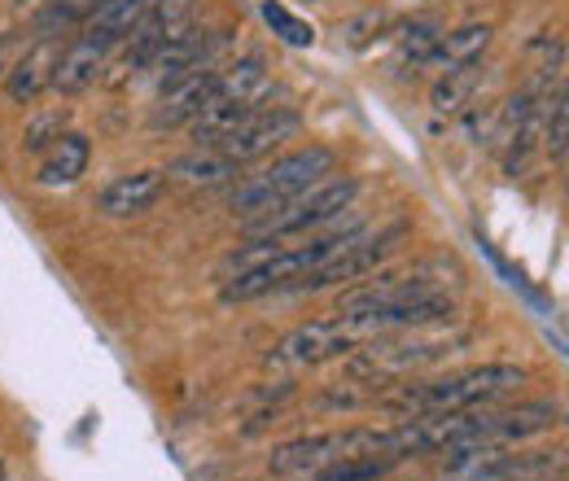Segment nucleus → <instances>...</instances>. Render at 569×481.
<instances>
[{"label": "nucleus", "instance_id": "obj_6", "mask_svg": "<svg viewBox=\"0 0 569 481\" xmlns=\"http://www.w3.org/2000/svg\"><path fill=\"white\" fill-rule=\"evenodd\" d=\"M460 263L456 259H417L403 268H386L377 275H363L351 289H342L338 311H368V307H395V302H426V298H451L460 284Z\"/></svg>", "mask_w": 569, "mask_h": 481}, {"label": "nucleus", "instance_id": "obj_18", "mask_svg": "<svg viewBox=\"0 0 569 481\" xmlns=\"http://www.w3.org/2000/svg\"><path fill=\"white\" fill-rule=\"evenodd\" d=\"M496 31L491 22H469V27H456V31H442L433 53H429V70H456V67H469V62H482V53L491 49Z\"/></svg>", "mask_w": 569, "mask_h": 481}, {"label": "nucleus", "instance_id": "obj_4", "mask_svg": "<svg viewBox=\"0 0 569 481\" xmlns=\"http://www.w3.org/2000/svg\"><path fill=\"white\" fill-rule=\"evenodd\" d=\"M359 455H386V460L403 464L395 424H390V429L356 424V429H333V433H307V438H293V442L272 447L268 469H272L277 478H311V473L325 469V464L359 460Z\"/></svg>", "mask_w": 569, "mask_h": 481}, {"label": "nucleus", "instance_id": "obj_2", "mask_svg": "<svg viewBox=\"0 0 569 481\" xmlns=\"http://www.w3.org/2000/svg\"><path fill=\"white\" fill-rule=\"evenodd\" d=\"M473 342L465 329H451V324H433V329H408V333H386V338H372V342L356 345L347 354V372L356 381H368L377 390H386L390 381H403L412 372H421L429 363H442L447 354L465 350Z\"/></svg>", "mask_w": 569, "mask_h": 481}, {"label": "nucleus", "instance_id": "obj_28", "mask_svg": "<svg viewBox=\"0 0 569 481\" xmlns=\"http://www.w3.org/2000/svg\"><path fill=\"white\" fill-rule=\"evenodd\" d=\"M9 44H13V36H0V79L9 74Z\"/></svg>", "mask_w": 569, "mask_h": 481}, {"label": "nucleus", "instance_id": "obj_7", "mask_svg": "<svg viewBox=\"0 0 569 481\" xmlns=\"http://www.w3.org/2000/svg\"><path fill=\"white\" fill-rule=\"evenodd\" d=\"M359 184L356 180H320L311 184L307 193L289 198L281 207H272L268 214L250 219V237L254 241H289V237H307V232H320L329 223H338L347 210L356 207Z\"/></svg>", "mask_w": 569, "mask_h": 481}, {"label": "nucleus", "instance_id": "obj_10", "mask_svg": "<svg viewBox=\"0 0 569 481\" xmlns=\"http://www.w3.org/2000/svg\"><path fill=\"white\" fill-rule=\"evenodd\" d=\"M356 345L359 342L351 338L347 320L333 315V320H311V324L289 329L281 342L268 350L263 363H268L272 372H307V368H316V363H329V359L351 354Z\"/></svg>", "mask_w": 569, "mask_h": 481}, {"label": "nucleus", "instance_id": "obj_17", "mask_svg": "<svg viewBox=\"0 0 569 481\" xmlns=\"http://www.w3.org/2000/svg\"><path fill=\"white\" fill-rule=\"evenodd\" d=\"M92 162V144L83 132H62L44 153H40V167H36V184L44 189H67L74 184Z\"/></svg>", "mask_w": 569, "mask_h": 481}, {"label": "nucleus", "instance_id": "obj_29", "mask_svg": "<svg viewBox=\"0 0 569 481\" xmlns=\"http://www.w3.org/2000/svg\"><path fill=\"white\" fill-rule=\"evenodd\" d=\"M0 481H4V464H0Z\"/></svg>", "mask_w": 569, "mask_h": 481}, {"label": "nucleus", "instance_id": "obj_15", "mask_svg": "<svg viewBox=\"0 0 569 481\" xmlns=\"http://www.w3.org/2000/svg\"><path fill=\"white\" fill-rule=\"evenodd\" d=\"M58 53H62V40H58V36H40L36 44L22 49V58L4 74V92H9L13 106H31V101L49 88L53 67H58Z\"/></svg>", "mask_w": 569, "mask_h": 481}, {"label": "nucleus", "instance_id": "obj_27", "mask_svg": "<svg viewBox=\"0 0 569 481\" xmlns=\"http://www.w3.org/2000/svg\"><path fill=\"white\" fill-rule=\"evenodd\" d=\"M381 22H386V13H381V9H368V13H359V18H351V22H342V27H338V36L359 49V44H368V40L381 31Z\"/></svg>", "mask_w": 569, "mask_h": 481}, {"label": "nucleus", "instance_id": "obj_21", "mask_svg": "<svg viewBox=\"0 0 569 481\" xmlns=\"http://www.w3.org/2000/svg\"><path fill=\"white\" fill-rule=\"evenodd\" d=\"M478 83H482V62H469V67L442 70V74H438V83H433V92H429V106H433V114H460V110L473 101Z\"/></svg>", "mask_w": 569, "mask_h": 481}, {"label": "nucleus", "instance_id": "obj_22", "mask_svg": "<svg viewBox=\"0 0 569 481\" xmlns=\"http://www.w3.org/2000/svg\"><path fill=\"white\" fill-rule=\"evenodd\" d=\"M390 469H399V464L386 455H359V460H338V464L316 469L311 481H381Z\"/></svg>", "mask_w": 569, "mask_h": 481}, {"label": "nucleus", "instance_id": "obj_25", "mask_svg": "<svg viewBox=\"0 0 569 481\" xmlns=\"http://www.w3.org/2000/svg\"><path fill=\"white\" fill-rule=\"evenodd\" d=\"M62 132H71V114H67V110H44V114H36V119L27 123L22 149H27V153H44Z\"/></svg>", "mask_w": 569, "mask_h": 481}, {"label": "nucleus", "instance_id": "obj_14", "mask_svg": "<svg viewBox=\"0 0 569 481\" xmlns=\"http://www.w3.org/2000/svg\"><path fill=\"white\" fill-rule=\"evenodd\" d=\"M214 74H219V67H202V70H193V74H184V79H176L171 88H162V97H158L149 123H153L158 132H162V128H189V123L202 114L207 97H211Z\"/></svg>", "mask_w": 569, "mask_h": 481}, {"label": "nucleus", "instance_id": "obj_9", "mask_svg": "<svg viewBox=\"0 0 569 481\" xmlns=\"http://www.w3.org/2000/svg\"><path fill=\"white\" fill-rule=\"evenodd\" d=\"M189 22H193V0H153V9L128 31V40L110 53V67H106V79H101V83L123 88L128 79H137V74L149 67V58H153L171 36H180Z\"/></svg>", "mask_w": 569, "mask_h": 481}, {"label": "nucleus", "instance_id": "obj_23", "mask_svg": "<svg viewBox=\"0 0 569 481\" xmlns=\"http://www.w3.org/2000/svg\"><path fill=\"white\" fill-rule=\"evenodd\" d=\"M438 36H442L438 22H412V27L399 36V67H412V70L426 67L433 44H438Z\"/></svg>", "mask_w": 569, "mask_h": 481}, {"label": "nucleus", "instance_id": "obj_8", "mask_svg": "<svg viewBox=\"0 0 569 481\" xmlns=\"http://www.w3.org/2000/svg\"><path fill=\"white\" fill-rule=\"evenodd\" d=\"M399 241H408V223H386V228H363V223H359L356 232L347 237V245H342L325 268L302 275V280L293 284V293L347 289V284H356L363 275H372L377 263H386V259L399 250Z\"/></svg>", "mask_w": 569, "mask_h": 481}, {"label": "nucleus", "instance_id": "obj_11", "mask_svg": "<svg viewBox=\"0 0 569 481\" xmlns=\"http://www.w3.org/2000/svg\"><path fill=\"white\" fill-rule=\"evenodd\" d=\"M298 132H302V119H298L293 110H284V106H272V110H259L250 123H241L232 137H223L219 144H211V149L223 153L228 162L246 167V162H254V158H268L272 149H281L284 140H293Z\"/></svg>", "mask_w": 569, "mask_h": 481}, {"label": "nucleus", "instance_id": "obj_16", "mask_svg": "<svg viewBox=\"0 0 569 481\" xmlns=\"http://www.w3.org/2000/svg\"><path fill=\"white\" fill-rule=\"evenodd\" d=\"M167 176L162 171H132V176H114L101 193H97V210L110 219H137L144 210H153V202L162 198Z\"/></svg>", "mask_w": 569, "mask_h": 481}, {"label": "nucleus", "instance_id": "obj_13", "mask_svg": "<svg viewBox=\"0 0 569 481\" xmlns=\"http://www.w3.org/2000/svg\"><path fill=\"white\" fill-rule=\"evenodd\" d=\"M110 53H114L110 44L92 40L88 31H79L71 44L58 53V67H53V79H49V88H58V92H67V97H79V92H88L92 83H101V79H106Z\"/></svg>", "mask_w": 569, "mask_h": 481}, {"label": "nucleus", "instance_id": "obj_5", "mask_svg": "<svg viewBox=\"0 0 569 481\" xmlns=\"http://www.w3.org/2000/svg\"><path fill=\"white\" fill-rule=\"evenodd\" d=\"M333 171H338V153H333V149H325V144L293 149V153L277 158L268 171L241 180V184L232 189L228 207L237 210L241 219H259V214H268L272 207H281V202H289V198L307 193L311 184L329 180Z\"/></svg>", "mask_w": 569, "mask_h": 481}, {"label": "nucleus", "instance_id": "obj_1", "mask_svg": "<svg viewBox=\"0 0 569 481\" xmlns=\"http://www.w3.org/2000/svg\"><path fill=\"white\" fill-rule=\"evenodd\" d=\"M530 381L526 368L517 363H482V368H465L438 381L421 385H395L390 394H377V403L399 420L408 415H447V412H473V408H496L499 399L517 394Z\"/></svg>", "mask_w": 569, "mask_h": 481}, {"label": "nucleus", "instance_id": "obj_20", "mask_svg": "<svg viewBox=\"0 0 569 481\" xmlns=\"http://www.w3.org/2000/svg\"><path fill=\"white\" fill-rule=\"evenodd\" d=\"M162 176H171V180H180V184H202V189H211V184H228V180H237V176H241V167H237V162H228V158H223V153H214V149H198V153L176 158Z\"/></svg>", "mask_w": 569, "mask_h": 481}, {"label": "nucleus", "instance_id": "obj_12", "mask_svg": "<svg viewBox=\"0 0 569 481\" xmlns=\"http://www.w3.org/2000/svg\"><path fill=\"white\" fill-rule=\"evenodd\" d=\"M223 49V36L219 31H207V27H198V22H189L180 36H171L153 58H149V79L158 83V92L162 88H171L176 79H184V74H193V70L202 67H214V53Z\"/></svg>", "mask_w": 569, "mask_h": 481}, {"label": "nucleus", "instance_id": "obj_26", "mask_svg": "<svg viewBox=\"0 0 569 481\" xmlns=\"http://www.w3.org/2000/svg\"><path fill=\"white\" fill-rule=\"evenodd\" d=\"M97 4H101V0H58V4H49L44 31H58V27H83V18H88Z\"/></svg>", "mask_w": 569, "mask_h": 481}, {"label": "nucleus", "instance_id": "obj_3", "mask_svg": "<svg viewBox=\"0 0 569 481\" xmlns=\"http://www.w3.org/2000/svg\"><path fill=\"white\" fill-rule=\"evenodd\" d=\"M359 223H329V232L325 237H311L307 245H289V250H272L268 259H259V263H250V268H241V272H232L223 280V289H219V298L223 302H254V298H268V293H281L289 289L293 293V284L302 280V275H311L316 268H325L342 245H347V237L356 232Z\"/></svg>", "mask_w": 569, "mask_h": 481}, {"label": "nucleus", "instance_id": "obj_19", "mask_svg": "<svg viewBox=\"0 0 569 481\" xmlns=\"http://www.w3.org/2000/svg\"><path fill=\"white\" fill-rule=\"evenodd\" d=\"M153 9V0H101L88 18H83V31L110 49H119L128 40V31L141 22L144 13Z\"/></svg>", "mask_w": 569, "mask_h": 481}, {"label": "nucleus", "instance_id": "obj_24", "mask_svg": "<svg viewBox=\"0 0 569 481\" xmlns=\"http://www.w3.org/2000/svg\"><path fill=\"white\" fill-rule=\"evenodd\" d=\"M263 18H268L272 36H281L284 44H293V49H311V44H316L311 22H302L298 13H289L284 4H277V0H263Z\"/></svg>", "mask_w": 569, "mask_h": 481}]
</instances>
